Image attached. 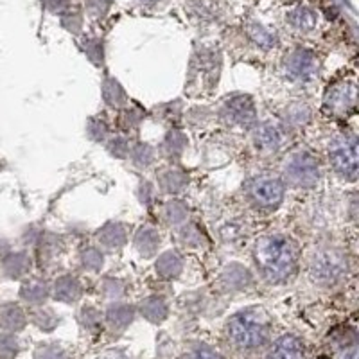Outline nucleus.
<instances>
[{"label": "nucleus", "mask_w": 359, "mask_h": 359, "mask_svg": "<svg viewBox=\"0 0 359 359\" xmlns=\"http://www.w3.org/2000/svg\"><path fill=\"white\" fill-rule=\"evenodd\" d=\"M329 160L339 176L355 180L358 176V142L352 135H339L329 146Z\"/></svg>", "instance_id": "4"}, {"label": "nucleus", "mask_w": 359, "mask_h": 359, "mask_svg": "<svg viewBox=\"0 0 359 359\" xmlns=\"http://www.w3.org/2000/svg\"><path fill=\"white\" fill-rule=\"evenodd\" d=\"M302 343L294 336H282L266 359H300L302 358Z\"/></svg>", "instance_id": "11"}, {"label": "nucleus", "mask_w": 359, "mask_h": 359, "mask_svg": "<svg viewBox=\"0 0 359 359\" xmlns=\"http://www.w3.org/2000/svg\"><path fill=\"white\" fill-rule=\"evenodd\" d=\"M253 255L262 277L271 284L290 280L291 275L297 271V246L290 237L282 233H269L261 237L255 245Z\"/></svg>", "instance_id": "1"}, {"label": "nucleus", "mask_w": 359, "mask_h": 359, "mask_svg": "<svg viewBox=\"0 0 359 359\" xmlns=\"http://www.w3.org/2000/svg\"><path fill=\"white\" fill-rule=\"evenodd\" d=\"M255 147L264 153H277L282 146V133L275 124L264 123L255 130L253 135Z\"/></svg>", "instance_id": "10"}, {"label": "nucleus", "mask_w": 359, "mask_h": 359, "mask_svg": "<svg viewBox=\"0 0 359 359\" xmlns=\"http://www.w3.org/2000/svg\"><path fill=\"white\" fill-rule=\"evenodd\" d=\"M226 332H229L230 341L237 348L253 351V348L262 347L268 341L269 327L261 311L248 309L237 313L236 316L230 318Z\"/></svg>", "instance_id": "2"}, {"label": "nucleus", "mask_w": 359, "mask_h": 359, "mask_svg": "<svg viewBox=\"0 0 359 359\" xmlns=\"http://www.w3.org/2000/svg\"><path fill=\"white\" fill-rule=\"evenodd\" d=\"M284 176L297 187H313L320 180L318 160L306 149H298L284 162Z\"/></svg>", "instance_id": "3"}, {"label": "nucleus", "mask_w": 359, "mask_h": 359, "mask_svg": "<svg viewBox=\"0 0 359 359\" xmlns=\"http://www.w3.org/2000/svg\"><path fill=\"white\" fill-rule=\"evenodd\" d=\"M286 118L291 123V126H302L309 118V108L304 107V104H297V107L287 110Z\"/></svg>", "instance_id": "17"}, {"label": "nucleus", "mask_w": 359, "mask_h": 359, "mask_svg": "<svg viewBox=\"0 0 359 359\" xmlns=\"http://www.w3.org/2000/svg\"><path fill=\"white\" fill-rule=\"evenodd\" d=\"M194 359H219L216 352H212L207 347H200L196 352H194Z\"/></svg>", "instance_id": "20"}, {"label": "nucleus", "mask_w": 359, "mask_h": 359, "mask_svg": "<svg viewBox=\"0 0 359 359\" xmlns=\"http://www.w3.org/2000/svg\"><path fill=\"white\" fill-rule=\"evenodd\" d=\"M38 359H67V355L57 347H45L38 352Z\"/></svg>", "instance_id": "19"}, {"label": "nucleus", "mask_w": 359, "mask_h": 359, "mask_svg": "<svg viewBox=\"0 0 359 359\" xmlns=\"http://www.w3.org/2000/svg\"><path fill=\"white\" fill-rule=\"evenodd\" d=\"M142 313L146 314L149 320H158L165 314V306H163V302L158 300V298H151V300H147L146 304H142Z\"/></svg>", "instance_id": "16"}, {"label": "nucleus", "mask_w": 359, "mask_h": 359, "mask_svg": "<svg viewBox=\"0 0 359 359\" xmlns=\"http://www.w3.org/2000/svg\"><path fill=\"white\" fill-rule=\"evenodd\" d=\"M355 85L352 81H341L327 90L323 107L332 115H345L354 108Z\"/></svg>", "instance_id": "8"}, {"label": "nucleus", "mask_w": 359, "mask_h": 359, "mask_svg": "<svg viewBox=\"0 0 359 359\" xmlns=\"http://www.w3.org/2000/svg\"><path fill=\"white\" fill-rule=\"evenodd\" d=\"M156 268H158V271L163 277H172V275L180 273L182 261H180V257L176 255V252H168L165 255L160 257L158 262H156Z\"/></svg>", "instance_id": "13"}, {"label": "nucleus", "mask_w": 359, "mask_h": 359, "mask_svg": "<svg viewBox=\"0 0 359 359\" xmlns=\"http://www.w3.org/2000/svg\"><path fill=\"white\" fill-rule=\"evenodd\" d=\"M284 69H286V74L293 81L309 83L318 74V62H316V57L311 50L298 49L287 56Z\"/></svg>", "instance_id": "7"}, {"label": "nucleus", "mask_w": 359, "mask_h": 359, "mask_svg": "<svg viewBox=\"0 0 359 359\" xmlns=\"http://www.w3.org/2000/svg\"><path fill=\"white\" fill-rule=\"evenodd\" d=\"M223 115L229 123L236 126H248L255 121V107L252 99L246 95H236L224 102Z\"/></svg>", "instance_id": "9"}, {"label": "nucleus", "mask_w": 359, "mask_h": 359, "mask_svg": "<svg viewBox=\"0 0 359 359\" xmlns=\"http://www.w3.org/2000/svg\"><path fill=\"white\" fill-rule=\"evenodd\" d=\"M311 273L316 282L331 286L347 273V259L339 250H322L314 255Z\"/></svg>", "instance_id": "5"}, {"label": "nucleus", "mask_w": 359, "mask_h": 359, "mask_svg": "<svg viewBox=\"0 0 359 359\" xmlns=\"http://www.w3.org/2000/svg\"><path fill=\"white\" fill-rule=\"evenodd\" d=\"M101 241L108 246H118L124 243V230L118 224H110L107 229L99 232Z\"/></svg>", "instance_id": "14"}, {"label": "nucleus", "mask_w": 359, "mask_h": 359, "mask_svg": "<svg viewBox=\"0 0 359 359\" xmlns=\"http://www.w3.org/2000/svg\"><path fill=\"white\" fill-rule=\"evenodd\" d=\"M79 297V284L76 278L63 277L56 282V298L63 302H72Z\"/></svg>", "instance_id": "12"}, {"label": "nucleus", "mask_w": 359, "mask_h": 359, "mask_svg": "<svg viewBox=\"0 0 359 359\" xmlns=\"http://www.w3.org/2000/svg\"><path fill=\"white\" fill-rule=\"evenodd\" d=\"M83 261H85V264L88 266L90 269H97L99 266L102 264V255L97 250H88V252H85V255H83Z\"/></svg>", "instance_id": "18"}, {"label": "nucleus", "mask_w": 359, "mask_h": 359, "mask_svg": "<svg viewBox=\"0 0 359 359\" xmlns=\"http://www.w3.org/2000/svg\"><path fill=\"white\" fill-rule=\"evenodd\" d=\"M284 182L277 176L261 175L250 180L248 194L257 207L273 210L284 200Z\"/></svg>", "instance_id": "6"}, {"label": "nucleus", "mask_w": 359, "mask_h": 359, "mask_svg": "<svg viewBox=\"0 0 359 359\" xmlns=\"http://www.w3.org/2000/svg\"><path fill=\"white\" fill-rule=\"evenodd\" d=\"M290 18L291 25L302 29V31H307V29H311L314 25V15L306 8H300L297 13H293Z\"/></svg>", "instance_id": "15"}]
</instances>
